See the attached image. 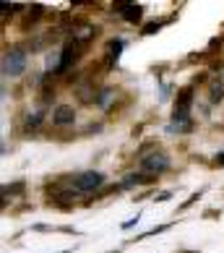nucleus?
Instances as JSON below:
<instances>
[{"label":"nucleus","mask_w":224,"mask_h":253,"mask_svg":"<svg viewBox=\"0 0 224 253\" xmlns=\"http://www.w3.org/2000/svg\"><path fill=\"white\" fill-rule=\"evenodd\" d=\"M167 199H172V191H164V193L156 196V201H167Z\"/></svg>","instance_id":"nucleus-17"},{"label":"nucleus","mask_w":224,"mask_h":253,"mask_svg":"<svg viewBox=\"0 0 224 253\" xmlns=\"http://www.w3.org/2000/svg\"><path fill=\"white\" fill-rule=\"evenodd\" d=\"M102 183H105V172H97V170H89V172H81V175L73 177V188L78 193H91V191H97Z\"/></svg>","instance_id":"nucleus-3"},{"label":"nucleus","mask_w":224,"mask_h":253,"mask_svg":"<svg viewBox=\"0 0 224 253\" xmlns=\"http://www.w3.org/2000/svg\"><path fill=\"white\" fill-rule=\"evenodd\" d=\"M112 8L125 18L128 24H138L141 21V16H144V8L138 5V3H133V0H117V3H112Z\"/></svg>","instance_id":"nucleus-4"},{"label":"nucleus","mask_w":224,"mask_h":253,"mask_svg":"<svg viewBox=\"0 0 224 253\" xmlns=\"http://www.w3.org/2000/svg\"><path fill=\"white\" fill-rule=\"evenodd\" d=\"M167 167H170V157H167L164 152H159V149H154V152H149L141 157V170L149 172V175H162Z\"/></svg>","instance_id":"nucleus-2"},{"label":"nucleus","mask_w":224,"mask_h":253,"mask_svg":"<svg viewBox=\"0 0 224 253\" xmlns=\"http://www.w3.org/2000/svg\"><path fill=\"white\" fill-rule=\"evenodd\" d=\"M123 47H125V42H123V40H112V42H107V63L117 60V58H120V52H123Z\"/></svg>","instance_id":"nucleus-8"},{"label":"nucleus","mask_w":224,"mask_h":253,"mask_svg":"<svg viewBox=\"0 0 224 253\" xmlns=\"http://www.w3.org/2000/svg\"><path fill=\"white\" fill-rule=\"evenodd\" d=\"M13 11H18V5H13V3H3V5H0V13H3V16L13 13Z\"/></svg>","instance_id":"nucleus-14"},{"label":"nucleus","mask_w":224,"mask_h":253,"mask_svg":"<svg viewBox=\"0 0 224 253\" xmlns=\"http://www.w3.org/2000/svg\"><path fill=\"white\" fill-rule=\"evenodd\" d=\"M42 115H44V110H34V112H29V115H26V120H24V128H26V130H34L37 126L42 123Z\"/></svg>","instance_id":"nucleus-9"},{"label":"nucleus","mask_w":224,"mask_h":253,"mask_svg":"<svg viewBox=\"0 0 224 253\" xmlns=\"http://www.w3.org/2000/svg\"><path fill=\"white\" fill-rule=\"evenodd\" d=\"M21 191H24V183H13V185H5V188H3L5 196H8V193H11V196H18Z\"/></svg>","instance_id":"nucleus-13"},{"label":"nucleus","mask_w":224,"mask_h":253,"mask_svg":"<svg viewBox=\"0 0 224 253\" xmlns=\"http://www.w3.org/2000/svg\"><path fill=\"white\" fill-rule=\"evenodd\" d=\"M190 102H193V89L185 86L180 94H177V99H175L172 120H185V118H190V115H188V112H190Z\"/></svg>","instance_id":"nucleus-5"},{"label":"nucleus","mask_w":224,"mask_h":253,"mask_svg":"<svg viewBox=\"0 0 224 253\" xmlns=\"http://www.w3.org/2000/svg\"><path fill=\"white\" fill-rule=\"evenodd\" d=\"M170 133H190L193 130V120L185 118V120H170V126H167Z\"/></svg>","instance_id":"nucleus-7"},{"label":"nucleus","mask_w":224,"mask_h":253,"mask_svg":"<svg viewBox=\"0 0 224 253\" xmlns=\"http://www.w3.org/2000/svg\"><path fill=\"white\" fill-rule=\"evenodd\" d=\"M73 120H76V110L71 105H60V107L52 110V123L55 126H71Z\"/></svg>","instance_id":"nucleus-6"},{"label":"nucleus","mask_w":224,"mask_h":253,"mask_svg":"<svg viewBox=\"0 0 224 253\" xmlns=\"http://www.w3.org/2000/svg\"><path fill=\"white\" fill-rule=\"evenodd\" d=\"M112 94H115V89H112V86H102L99 94H97V105H99V107H107L110 99H112Z\"/></svg>","instance_id":"nucleus-10"},{"label":"nucleus","mask_w":224,"mask_h":253,"mask_svg":"<svg viewBox=\"0 0 224 253\" xmlns=\"http://www.w3.org/2000/svg\"><path fill=\"white\" fill-rule=\"evenodd\" d=\"M94 34H97V29H94V26L83 24V29H78V32H73V40H76V42H86L89 37H94Z\"/></svg>","instance_id":"nucleus-11"},{"label":"nucleus","mask_w":224,"mask_h":253,"mask_svg":"<svg viewBox=\"0 0 224 253\" xmlns=\"http://www.w3.org/2000/svg\"><path fill=\"white\" fill-rule=\"evenodd\" d=\"M209 97H211V102H222V99H224V84H222V81H219V84H211Z\"/></svg>","instance_id":"nucleus-12"},{"label":"nucleus","mask_w":224,"mask_h":253,"mask_svg":"<svg viewBox=\"0 0 224 253\" xmlns=\"http://www.w3.org/2000/svg\"><path fill=\"white\" fill-rule=\"evenodd\" d=\"M159 29H162V24H159V21H151V24H146L144 34H154V32H159Z\"/></svg>","instance_id":"nucleus-15"},{"label":"nucleus","mask_w":224,"mask_h":253,"mask_svg":"<svg viewBox=\"0 0 224 253\" xmlns=\"http://www.w3.org/2000/svg\"><path fill=\"white\" fill-rule=\"evenodd\" d=\"M29 68V58H26V50L13 44L3 52V76L5 79H18L21 73Z\"/></svg>","instance_id":"nucleus-1"},{"label":"nucleus","mask_w":224,"mask_h":253,"mask_svg":"<svg viewBox=\"0 0 224 253\" xmlns=\"http://www.w3.org/2000/svg\"><path fill=\"white\" fill-rule=\"evenodd\" d=\"M138 219H141V217H138V214H136L133 219H128V222H123V230H130V227H133V224H136Z\"/></svg>","instance_id":"nucleus-16"}]
</instances>
